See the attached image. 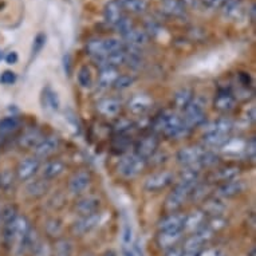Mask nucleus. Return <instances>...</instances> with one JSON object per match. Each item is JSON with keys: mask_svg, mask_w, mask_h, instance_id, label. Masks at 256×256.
I'll return each instance as SVG.
<instances>
[{"mask_svg": "<svg viewBox=\"0 0 256 256\" xmlns=\"http://www.w3.org/2000/svg\"><path fill=\"white\" fill-rule=\"evenodd\" d=\"M30 231H31V227H30L28 220L24 216H16L12 222L6 224V242L10 246L18 244V247H20L23 250L24 248L26 239H27Z\"/></svg>", "mask_w": 256, "mask_h": 256, "instance_id": "obj_2", "label": "nucleus"}, {"mask_svg": "<svg viewBox=\"0 0 256 256\" xmlns=\"http://www.w3.org/2000/svg\"><path fill=\"white\" fill-rule=\"evenodd\" d=\"M152 100L146 96H136L129 101V109L134 114H142L150 109Z\"/></svg>", "mask_w": 256, "mask_h": 256, "instance_id": "obj_20", "label": "nucleus"}, {"mask_svg": "<svg viewBox=\"0 0 256 256\" xmlns=\"http://www.w3.org/2000/svg\"><path fill=\"white\" fill-rule=\"evenodd\" d=\"M164 8L170 15H181L184 12V4L178 0H165Z\"/></svg>", "mask_w": 256, "mask_h": 256, "instance_id": "obj_35", "label": "nucleus"}, {"mask_svg": "<svg viewBox=\"0 0 256 256\" xmlns=\"http://www.w3.org/2000/svg\"><path fill=\"white\" fill-rule=\"evenodd\" d=\"M184 231H165L160 232L157 236V244L161 248H172L174 247L180 239L182 238Z\"/></svg>", "mask_w": 256, "mask_h": 256, "instance_id": "obj_18", "label": "nucleus"}, {"mask_svg": "<svg viewBox=\"0 0 256 256\" xmlns=\"http://www.w3.org/2000/svg\"><path fill=\"white\" fill-rule=\"evenodd\" d=\"M44 100H46V105L50 108L51 110H58L60 102H59L58 94L52 92L51 88H46L44 90Z\"/></svg>", "mask_w": 256, "mask_h": 256, "instance_id": "obj_38", "label": "nucleus"}, {"mask_svg": "<svg viewBox=\"0 0 256 256\" xmlns=\"http://www.w3.org/2000/svg\"><path fill=\"white\" fill-rule=\"evenodd\" d=\"M154 128L156 130L164 133L169 138H181L190 130V128L185 124L184 120L173 113H164L160 116L156 120Z\"/></svg>", "mask_w": 256, "mask_h": 256, "instance_id": "obj_1", "label": "nucleus"}, {"mask_svg": "<svg viewBox=\"0 0 256 256\" xmlns=\"http://www.w3.org/2000/svg\"><path fill=\"white\" fill-rule=\"evenodd\" d=\"M19 120L16 117H7L0 121V134H7L12 130L18 129Z\"/></svg>", "mask_w": 256, "mask_h": 256, "instance_id": "obj_32", "label": "nucleus"}, {"mask_svg": "<svg viewBox=\"0 0 256 256\" xmlns=\"http://www.w3.org/2000/svg\"><path fill=\"white\" fill-rule=\"evenodd\" d=\"M204 220H206V214L202 212H194V214H186L185 218V224H184V231L188 230V231H198L202 227L204 224Z\"/></svg>", "mask_w": 256, "mask_h": 256, "instance_id": "obj_24", "label": "nucleus"}, {"mask_svg": "<svg viewBox=\"0 0 256 256\" xmlns=\"http://www.w3.org/2000/svg\"><path fill=\"white\" fill-rule=\"evenodd\" d=\"M97 110L104 116H117L121 110V104L114 98H105L97 104Z\"/></svg>", "mask_w": 256, "mask_h": 256, "instance_id": "obj_19", "label": "nucleus"}, {"mask_svg": "<svg viewBox=\"0 0 256 256\" xmlns=\"http://www.w3.org/2000/svg\"><path fill=\"white\" fill-rule=\"evenodd\" d=\"M46 40H47V36L46 34H43V32H39L34 39V43H32V56L35 55H38L40 52L44 44H46Z\"/></svg>", "mask_w": 256, "mask_h": 256, "instance_id": "obj_40", "label": "nucleus"}, {"mask_svg": "<svg viewBox=\"0 0 256 256\" xmlns=\"http://www.w3.org/2000/svg\"><path fill=\"white\" fill-rule=\"evenodd\" d=\"M63 66H64V72L68 76H70V72H72V58H70V55L66 54L63 56Z\"/></svg>", "mask_w": 256, "mask_h": 256, "instance_id": "obj_48", "label": "nucleus"}, {"mask_svg": "<svg viewBox=\"0 0 256 256\" xmlns=\"http://www.w3.org/2000/svg\"><path fill=\"white\" fill-rule=\"evenodd\" d=\"M59 148V138L56 136H50L43 138L40 142L35 146V157L36 158H47Z\"/></svg>", "mask_w": 256, "mask_h": 256, "instance_id": "obj_13", "label": "nucleus"}, {"mask_svg": "<svg viewBox=\"0 0 256 256\" xmlns=\"http://www.w3.org/2000/svg\"><path fill=\"white\" fill-rule=\"evenodd\" d=\"M39 166H40V161H39V158H36V157L24 158L20 164H19V166H18V178L20 181L30 180L31 177L34 176L35 173L38 172Z\"/></svg>", "mask_w": 256, "mask_h": 256, "instance_id": "obj_11", "label": "nucleus"}, {"mask_svg": "<svg viewBox=\"0 0 256 256\" xmlns=\"http://www.w3.org/2000/svg\"><path fill=\"white\" fill-rule=\"evenodd\" d=\"M255 138H252L247 145V156L248 157H251V160H255Z\"/></svg>", "mask_w": 256, "mask_h": 256, "instance_id": "obj_47", "label": "nucleus"}, {"mask_svg": "<svg viewBox=\"0 0 256 256\" xmlns=\"http://www.w3.org/2000/svg\"><path fill=\"white\" fill-rule=\"evenodd\" d=\"M114 27L117 28V31L122 35V36H125V35H128L130 32L134 28V24H133V22H132L129 18L122 16L121 19L114 24Z\"/></svg>", "mask_w": 256, "mask_h": 256, "instance_id": "obj_34", "label": "nucleus"}, {"mask_svg": "<svg viewBox=\"0 0 256 256\" xmlns=\"http://www.w3.org/2000/svg\"><path fill=\"white\" fill-rule=\"evenodd\" d=\"M202 250H182L181 256H198Z\"/></svg>", "mask_w": 256, "mask_h": 256, "instance_id": "obj_49", "label": "nucleus"}, {"mask_svg": "<svg viewBox=\"0 0 256 256\" xmlns=\"http://www.w3.org/2000/svg\"><path fill=\"white\" fill-rule=\"evenodd\" d=\"M64 170V164L59 160H55V161H50L44 165V168L42 170L43 178L44 180H52L55 177H58L59 174H62V172Z\"/></svg>", "mask_w": 256, "mask_h": 256, "instance_id": "obj_22", "label": "nucleus"}, {"mask_svg": "<svg viewBox=\"0 0 256 256\" xmlns=\"http://www.w3.org/2000/svg\"><path fill=\"white\" fill-rule=\"evenodd\" d=\"M192 100H194V96H192V92L189 88H181L173 97V102L178 109H185Z\"/></svg>", "mask_w": 256, "mask_h": 256, "instance_id": "obj_28", "label": "nucleus"}, {"mask_svg": "<svg viewBox=\"0 0 256 256\" xmlns=\"http://www.w3.org/2000/svg\"><path fill=\"white\" fill-rule=\"evenodd\" d=\"M43 140L42 134L39 133L38 130H30L27 132L26 134L22 136L20 141H19V144H20L22 148H27V149H31V148H35L36 145H38L40 141Z\"/></svg>", "mask_w": 256, "mask_h": 256, "instance_id": "obj_26", "label": "nucleus"}, {"mask_svg": "<svg viewBox=\"0 0 256 256\" xmlns=\"http://www.w3.org/2000/svg\"><path fill=\"white\" fill-rule=\"evenodd\" d=\"M224 210V206L218 200H210L204 204V214H214V216H218Z\"/></svg>", "mask_w": 256, "mask_h": 256, "instance_id": "obj_36", "label": "nucleus"}, {"mask_svg": "<svg viewBox=\"0 0 256 256\" xmlns=\"http://www.w3.org/2000/svg\"><path fill=\"white\" fill-rule=\"evenodd\" d=\"M76 78H78V84H80V88H92V72H90V68H88V66H82V68H80Z\"/></svg>", "mask_w": 256, "mask_h": 256, "instance_id": "obj_31", "label": "nucleus"}, {"mask_svg": "<svg viewBox=\"0 0 256 256\" xmlns=\"http://www.w3.org/2000/svg\"><path fill=\"white\" fill-rule=\"evenodd\" d=\"M124 38L126 39V42H129L130 44H136V46H141V44H145L148 40V35L144 32V31H140V30L133 28L128 35H125Z\"/></svg>", "mask_w": 256, "mask_h": 256, "instance_id": "obj_29", "label": "nucleus"}, {"mask_svg": "<svg viewBox=\"0 0 256 256\" xmlns=\"http://www.w3.org/2000/svg\"><path fill=\"white\" fill-rule=\"evenodd\" d=\"M2 58H3V52L0 51V60H2Z\"/></svg>", "mask_w": 256, "mask_h": 256, "instance_id": "obj_52", "label": "nucleus"}, {"mask_svg": "<svg viewBox=\"0 0 256 256\" xmlns=\"http://www.w3.org/2000/svg\"><path fill=\"white\" fill-rule=\"evenodd\" d=\"M102 44H104V51H105V55L110 54V52H116V51L122 50V42L120 39L116 38H109L105 39V40H102Z\"/></svg>", "mask_w": 256, "mask_h": 256, "instance_id": "obj_37", "label": "nucleus"}, {"mask_svg": "<svg viewBox=\"0 0 256 256\" xmlns=\"http://www.w3.org/2000/svg\"><path fill=\"white\" fill-rule=\"evenodd\" d=\"M235 97L232 96V92H227V90H220L218 94L214 98V109H218V112H231L235 108Z\"/></svg>", "mask_w": 256, "mask_h": 256, "instance_id": "obj_16", "label": "nucleus"}, {"mask_svg": "<svg viewBox=\"0 0 256 256\" xmlns=\"http://www.w3.org/2000/svg\"><path fill=\"white\" fill-rule=\"evenodd\" d=\"M181 252H182V250H180V248L172 247L169 248V251L166 252V255L165 256H181Z\"/></svg>", "mask_w": 256, "mask_h": 256, "instance_id": "obj_50", "label": "nucleus"}, {"mask_svg": "<svg viewBox=\"0 0 256 256\" xmlns=\"http://www.w3.org/2000/svg\"><path fill=\"white\" fill-rule=\"evenodd\" d=\"M15 80H16V74L14 72H10V70L3 72L0 76V82L3 84H12Z\"/></svg>", "mask_w": 256, "mask_h": 256, "instance_id": "obj_42", "label": "nucleus"}, {"mask_svg": "<svg viewBox=\"0 0 256 256\" xmlns=\"http://www.w3.org/2000/svg\"><path fill=\"white\" fill-rule=\"evenodd\" d=\"M117 68H102L98 80V86L101 88H106L114 84V80H117Z\"/></svg>", "mask_w": 256, "mask_h": 256, "instance_id": "obj_27", "label": "nucleus"}, {"mask_svg": "<svg viewBox=\"0 0 256 256\" xmlns=\"http://www.w3.org/2000/svg\"><path fill=\"white\" fill-rule=\"evenodd\" d=\"M133 242V231H132L130 226H125L124 230V244L125 246H130Z\"/></svg>", "mask_w": 256, "mask_h": 256, "instance_id": "obj_44", "label": "nucleus"}, {"mask_svg": "<svg viewBox=\"0 0 256 256\" xmlns=\"http://www.w3.org/2000/svg\"><path fill=\"white\" fill-rule=\"evenodd\" d=\"M98 208H100V198H94V196L82 198L76 206V210L80 216L96 214V212H98Z\"/></svg>", "mask_w": 256, "mask_h": 256, "instance_id": "obj_17", "label": "nucleus"}, {"mask_svg": "<svg viewBox=\"0 0 256 256\" xmlns=\"http://www.w3.org/2000/svg\"><path fill=\"white\" fill-rule=\"evenodd\" d=\"M90 181H92L90 173L86 172V170H80V172L74 173L72 176V178L68 181V189L74 194H82L84 189L90 185Z\"/></svg>", "mask_w": 256, "mask_h": 256, "instance_id": "obj_14", "label": "nucleus"}, {"mask_svg": "<svg viewBox=\"0 0 256 256\" xmlns=\"http://www.w3.org/2000/svg\"><path fill=\"white\" fill-rule=\"evenodd\" d=\"M157 148H158V138L156 136H148L137 142L134 154L146 161L148 158H150L154 154Z\"/></svg>", "mask_w": 256, "mask_h": 256, "instance_id": "obj_9", "label": "nucleus"}, {"mask_svg": "<svg viewBox=\"0 0 256 256\" xmlns=\"http://www.w3.org/2000/svg\"><path fill=\"white\" fill-rule=\"evenodd\" d=\"M173 180H174V176L172 172L162 170V172L154 173L150 177H148V180L145 181V189L149 192H158L173 184Z\"/></svg>", "mask_w": 256, "mask_h": 256, "instance_id": "obj_7", "label": "nucleus"}, {"mask_svg": "<svg viewBox=\"0 0 256 256\" xmlns=\"http://www.w3.org/2000/svg\"><path fill=\"white\" fill-rule=\"evenodd\" d=\"M134 82V76H118L117 80H114V88L117 90H125V88H130Z\"/></svg>", "mask_w": 256, "mask_h": 256, "instance_id": "obj_39", "label": "nucleus"}, {"mask_svg": "<svg viewBox=\"0 0 256 256\" xmlns=\"http://www.w3.org/2000/svg\"><path fill=\"white\" fill-rule=\"evenodd\" d=\"M122 15V8L117 3V0H112L110 3H108L105 7V19L110 24H116L121 18Z\"/></svg>", "mask_w": 256, "mask_h": 256, "instance_id": "obj_23", "label": "nucleus"}, {"mask_svg": "<svg viewBox=\"0 0 256 256\" xmlns=\"http://www.w3.org/2000/svg\"><path fill=\"white\" fill-rule=\"evenodd\" d=\"M239 174V168H235V166H232V168H226L220 170V174L218 177L224 181H231L235 180V177Z\"/></svg>", "mask_w": 256, "mask_h": 256, "instance_id": "obj_41", "label": "nucleus"}, {"mask_svg": "<svg viewBox=\"0 0 256 256\" xmlns=\"http://www.w3.org/2000/svg\"><path fill=\"white\" fill-rule=\"evenodd\" d=\"M198 256H224L218 248H208V250H202Z\"/></svg>", "mask_w": 256, "mask_h": 256, "instance_id": "obj_45", "label": "nucleus"}, {"mask_svg": "<svg viewBox=\"0 0 256 256\" xmlns=\"http://www.w3.org/2000/svg\"><path fill=\"white\" fill-rule=\"evenodd\" d=\"M244 189H246V182L243 180L226 181V184L218 188V194L222 198H231L244 192Z\"/></svg>", "mask_w": 256, "mask_h": 256, "instance_id": "obj_15", "label": "nucleus"}, {"mask_svg": "<svg viewBox=\"0 0 256 256\" xmlns=\"http://www.w3.org/2000/svg\"><path fill=\"white\" fill-rule=\"evenodd\" d=\"M206 148L202 145H194V146L182 148L177 153V161L184 166H190V165L198 164L202 160V154L206 153Z\"/></svg>", "mask_w": 256, "mask_h": 256, "instance_id": "obj_6", "label": "nucleus"}, {"mask_svg": "<svg viewBox=\"0 0 256 256\" xmlns=\"http://www.w3.org/2000/svg\"><path fill=\"white\" fill-rule=\"evenodd\" d=\"M126 52L124 50L116 51V52H110L108 55L100 56V58H94L97 64L102 68H117L120 64L126 62Z\"/></svg>", "mask_w": 256, "mask_h": 256, "instance_id": "obj_12", "label": "nucleus"}, {"mask_svg": "<svg viewBox=\"0 0 256 256\" xmlns=\"http://www.w3.org/2000/svg\"><path fill=\"white\" fill-rule=\"evenodd\" d=\"M16 218V210L12 206H8L3 210V220L6 222V224H8L10 222H12L14 218Z\"/></svg>", "mask_w": 256, "mask_h": 256, "instance_id": "obj_43", "label": "nucleus"}, {"mask_svg": "<svg viewBox=\"0 0 256 256\" xmlns=\"http://www.w3.org/2000/svg\"><path fill=\"white\" fill-rule=\"evenodd\" d=\"M86 51L88 55H92V58H100L105 55L104 51V44H102V39H94L86 44Z\"/></svg>", "mask_w": 256, "mask_h": 256, "instance_id": "obj_30", "label": "nucleus"}, {"mask_svg": "<svg viewBox=\"0 0 256 256\" xmlns=\"http://www.w3.org/2000/svg\"><path fill=\"white\" fill-rule=\"evenodd\" d=\"M198 184H189V182H182V181H178L177 185L174 186L172 192L169 194V196L166 198V202H165V210L168 212H176L178 208H180L186 198L190 196L192 190L194 189Z\"/></svg>", "mask_w": 256, "mask_h": 256, "instance_id": "obj_3", "label": "nucleus"}, {"mask_svg": "<svg viewBox=\"0 0 256 256\" xmlns=\"http://www.w3.org/2000/svg\"><path fill=\"white\" fill-rule=\"evenodd\" d=\"M117 3L122 8V11H130V12H142L148 7L146 0H117Z\"/></svg>", "mask_w": 256, "mask_h": 256, "instance_id": "obj_25", "label": "nucleus"}, {"mask_svg": "<svg viewBox=\"0 0 256 256\" xmlns=\"http://www.w3.org/2000/svg\"><path fill=\"white\" fill-rule=\"evenodd\" d=\"M106 256H116V255H114L113 252H108V254H106Z\"/></svg>", "mask_w": 256, "mask_h": 256, "instance_id": "obj_51", "label": "nucleus"}, {"mask_svg": "<svg viewBox=\"0 0 256 256\" xmlns=\"http://www.w3.org/2000/svg\"><path fill=\"white\" fill-rule=\"evenodd\" d=\"M185 218H186V214L172 212V214H168L166 218H164L160 222L158 231H184Z\"/></svg>", "mask_w": 256, "mask_h": 256, "instance_id": "obj_10", "label": "nucleus"}, {"mask_svg": "<svg viewBox=\"0 0 256 256\" xmlns=\"http://www.w3.org/2000/svg\"><path fill=\"white\" fill-rule=\"evenodd\" d=\"M18 60H19V55H18L16 51H11V52L6 55V62L8 64H15Z\"/></svg>", "mask_w": 256, "mask_h": 256, "instance_id": "obj_46", "label": "nucleus"}, {"mask_svg": "<svg viewBox=\"0 0 256 256\" xmlns=\"http://www.w3.org/2000/svg\"><path fill=\"white\" fill-rule=\"evenodd\" d=\"M48 188H50V185H48L47 180H34L27 184L26 192L31 198H40V196L46 194Z\"/></svg>", "mask_w": 256, "mask_h": 256, "instance_id": "obj_21", "label": "nucleus"}, {"mask_svg": "<svg viewBox=\"0 0 256 256\" xmlns=\"http://www.w3.org/2000/svg\"><path fill=\"white\" fill-rule=\"evenodd\" d=\"M194 6L202 7L206 10H218L227 3V0H190Z\"/></svg>", "mask_w": 256, "mask_h": 256, "instance_id": "obj_33", "label": "nucleus"}, {"mask_svg": "<svg viewBox=\"0 0 256 256\" xmlns=\"http://www.w3.org/2000/svg\"><path fill=\"white\" fill-rule=\"evenodd\" d=\"M145 162L146 161L137 154L126 156L118 164V172L126 178H132V177L137 176L145 168Z\"/></svg>", "mask_w": 256, "mask_h": 256, "instance_id": "obj_5", "label": "nucleus"}, {"mask_svg": "<svg viewBox=\"0 0 256 256\" xmlns=\"http://www.w3.org/2000/svg\"><path fill=\"white\" fill-rule=\"evenodd\" d=\"M185 124L189 128H194V126H200L206 122V108H204V102L200 98H194L190 101L186 108H185Z\"/></svg>", "mask_w": 256, "mask_h": 256, "instance_id": "obj_4", "label": "nucleus"}, {"mask_svg": "<svg viewBox=\"0 0 256 256\" xmlns=\"http://www.w3.org/2000/svg\"><path fill=\"white\" fill-rule=\"evenodd\" d=\"M100 222H101V214L100 212L88 214V216H82L80 220L74 222L72 231L74 235H84L86 232H90L97 227Z\"/></svg>", "mask_w": 256, "mask_h": 256, "instance_id": "obj_8", "label": "nucleus"}]
</instances>
